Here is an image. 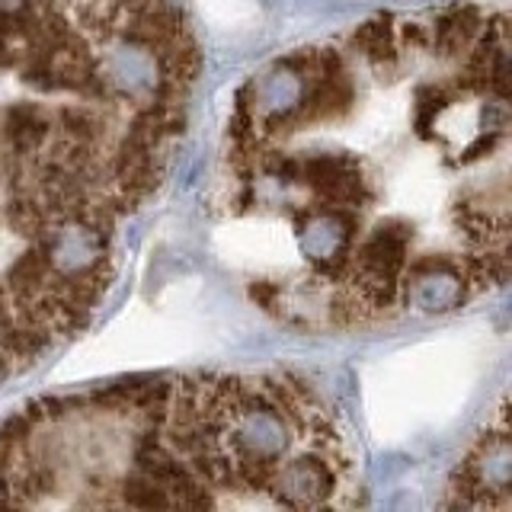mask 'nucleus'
Returning <instances> with one entry per match:
<instances>
[{
	"label": "nucleus",
	"instance_id": "2",
	"mask_svg": "<svg viewBox=\"0 0 512 512\" xmlns=\"http://www.w3.org/2000/svg\"><path fill=\"white\" fill-rule=\"evenodd\" d=\"M346 429L285 372H186L29 404L0 426V509H343Z\"/></svg>",
	"mask_w": 512,
	"mask_h": 512
},
{
	"label": "nucleus",
	"instance_id": "1",
	"mask_svg": "<svg viewBox=\"0 0 512 512\" xmlns=\"http://www.w3.org/2000/svg\"><path fill=\"white\" fill-rule=\"evenodd\" d=\"M199 71L173 0H0V384L103 308Z\"/></svg>",
	"mask_w": 512,
	"mask_h": 512
}]
</instances>
